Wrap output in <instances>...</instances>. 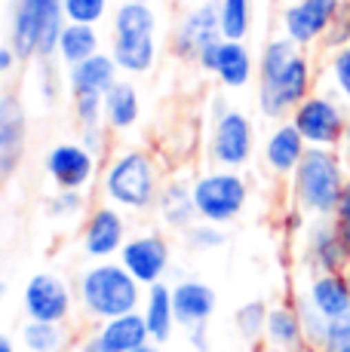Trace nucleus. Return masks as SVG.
<instances>
[{
  "mask_svg": "<svg viewBox=\"0 0 350 352\" xmlns=\"http://www.w3.org/2000/svg\"><path fill=\"white\" fill-rule=\"evenodd\" d=\"M185 242H187V248H194V252H215V248H221L227 242V236L218 224L194 221V224L185 230Z\"/></svg>",
  "mask_w": 350,
  "mask_h": 352,
  "instance_id": "35",
  "label": "nucleus"
},
{
  "mask_svg": "<svg viewBox=\"0 0 350 352\" xmlns=\"http://www.w3.org/2000/svg\"><path fill=\"white\" fill-rule=\"evenodd\" d=\"M0 352H16V346H12V340L3 334V331H0Z\"/></svg>",
  "mask_w": 350,
  "mask_h": 352,
  "instance_id": "49",
  "label": "nucleus"
},
{
  "mask_svg": "<svg viewBox=\"0 0 350 352\" xmlns=\"http://www.w3.org/2000/svg\"><path fill=\"white\" fill-rule=\"evenodd\" d=\"M301 291L329 322L350 313V288L344 273H311Z\"/></svg>",
  "mask_w": 350,
  "mask_h": 352,
  "instance_id": "23",
  "label": "nucleus"
},
{
  "mask_svg": "<svg viewBox=\"0 0 350 352\" xmlns=\"http://www.w3.org/2000/svg\"><path fill=\"white\" fill-rule=\"evenodd\" d=\"M335 224H338L341 236H344V242L350 248V181L344 187V196H341V202H338V212H335Z\"/></svg>",
  "mask_w": 350,
  "mask_h": 352,
  "instance_id": "43",
  "label": "nucleus"
},
{
  "mask_svg": "<svg viewBox=\"0 0 350 352\" xmlns=\"http://www.w3.org/2000/svg\"><path fill=\"white\" fill-rule=\"evenodd\" d=\"M344 6L347 0H289L280 10V34L295 40L301 50H311L322 43Z\"/></svg>",
  "mask_w": 350,
  "mask_h": 352,
  "instance_id": "9",
  "label": "nucleus"
},
{
  "mask_svg": "<svg viewBox=\"0 0 350 352\" xmlns=\"http://www.w3.org/2000/svg\"><path fill=\"white\" fill-rule=\"evenodd\" d=\"M65 19L80 25H99L107 16V0H62Z\"/></svg>",
  "mask_w": 350,
  "mask_h": 352,
  "instance_id": "37",
  "label": "nucleus"
},
{
  "mask_svg": "<svg viewBox=\"0 0 350 352\" xmlns=\"http://www.w3.org/2000/svg\"><path fill=\"white\" fill-rule=\"evenodd\" d=\"M265 343L274 352H289V349H307L305 346V328H301L298 309L295 303H274L267 313L265 324Z\"/></svg>",
  "mask_w": 350,
  "mask_h": 352,
  "instance_id": "24",
  "label": "nucleus"
},
{
  "mask_svg": "<svg viewBox=\"0 0 350 352\" xmlns=\"http://www.w3.org/2000/svg\"><path fill=\"white\" fill-rule=\"evenodd\" d=\"M99 157H92L80 141H59L46 153V175L59 190H86L99 178Z\"/></svg>",
  "mask_w": 350,
  "mask_h": 352,
  "instance_id": "15",
  "label": "nucleus"
},
{
  "mask_svg": "<svg viewBox=\"0 0 350 352\" xmlns=\"http://www.w3.org/2000/svg\"><path fill=\"white\" fill-rule=\"evenodd\" d=\"M102 199L132 214L154 212L160 187H163V168L157 157L145 147H120L102 166Z\"/></svg>",
  "mask_w": 350,
  "mask_h": 352,
  "instance_id": "2",
  "label": "nucleus"
},
{
  "mask_svg": "<svg viewBox=\"0 0 350 352\" xmlns=\"http://www.w3.org/2000/svg\"><path fill=\"white\" fill-rule=\"evenodd\" d=\"M28 147V111L16 92L0 96V181L12 178Z\"/></svg>",
  "mask_w": 350,
  "mask_h": 352,
  "instance_id": "16",
  "label": "nucleus"
},
{
  "mask_svg": "<svg viewBox=\"0 0 350 352\" xmlns=\"http://www.w3.org/2000/svg\"><path fill=\"white\" fill-rule=\"evenodd\" d=\"M289 352H311V349H289Z\"/></svg>",
  "mask_w": 350,
  "mask_h": 352,
  "instance_id": "52",
  "label": "nucleus"
},
{
  "mask_svg": "<svg viewBox=\"0 0 350 352\" xmlns=\"http://www.w3.org/2000/svg\"><path fill=\"white\" fill-rule=\"evenodd\" d=\"M99 334L105 337V343L114 352H132L138 349L141 343L151 340V331H147V322L141 316V309H132V313H123L117 319H107L99 324Z\"/></svg>",
  "mask_w": 350,
  "mask_h": 352,
  "instance_id": "27",
  "label": "nucleus"
},
{
  "mask_svg": "<svg viewBox=\"0 0 350 352\" xmlns=\"http://www.w3.org/2000/svg\"><path fill=\"white\" fill-rule=\"evenodd\" d=\"M267 313H271V307H267L265 300H249V303H243V307L234 313V324H237L240 337H243V340H249V343L265 340Z\"/></svg>",
  "mask_w": 350,
  "mask_h": 352,
  "instance_id": "33",
  "label": "nucleus"
},
{
  "mask_svg": "<svg viewBox=\"0 0 350 352\" xmlns=\"http://www.w3.org/2000/svg\"><path fill=\"white\" fill-rule=\"evenodd\" d=\"M344 279H347V288H350V263H347V270H344Z\"/></svg>",
  "mask_w": 350,
  "mask_h": 352,
  "instance_id": "51",
  "label": "nucleus"
},
{
  "mask_svg": "<svg viewBox=\"0 0 350 352\" xmlns=\"http://www.w3.org/2000/svg\"><path fill=\"white\" fill-rule=\"evenodd\" d=\"M221 37V22H218V0H200V3L187 6L181 12L178 25L172 31L169 50L181 62H197L200 52Z\"/></svg>",
  "mask_w": 350,
  "mask_h": 352,
  "instance_id": "12",
  "label": "nucleus"
},
{
  "mask_svg": "<svg viewBox=\"0 0 350 352\" xmlns=\"http://www.w3.org/2000/svg\"><path fill=\"white\" fill-rule=\"evenodd\" d=\"M16 62H19L16 50H12L10 43H6V46H0V74H10L12 67H16Z\"/></svg>",
  "mask_w": 350,
  "mask_h": 352,
  "instance_id": "47",
  "label": "nucleus"
},
{
  "mask_svg": "<svg viewBox=\"0 0 350 352\" xmlns=\"http://www.w3.org/2000/svg\"><path fill=\"white\" fill-rule=\"evenodd\" d=\"M102 52V37H99L96 25H80V22H65L62 37H59L56 58L62 67H74L83 58Z\"/></svg>",
  "mask_w": 350,
  "mask_h": 352,
  "instance_id": "28",
  "label": "nucleus"
},
{
  "mask_svg": "<svg viewBox=\"0 0 350 352\" xmlns=\"http://www.w3.org/2000/svg\"><path fill=\"white\" fill-rule=\"evenodd\" d=\"M252 0H218V22L225 40H246L252 31Z\"/></svg>",
  "mask_w": 350,
  "mask_h": 352,
  "instance_id": "31",
  "label": "nucleus"
},
{
  "mask_svg": "<svg viewBox=\"0 0 350 352\" xmlns=\"http://www.w3.org/2000/svg\"><path fill=\"white\" fill-rule=\"evenodd\" d=\"M326 77H329V89L350 107V46L329 52Z\"/></svg>",
  "mask_w": 350,
  "mask_h": 352,
  "instance_id": "34",
  "label": "nucleus"
},
{
  "mask_svg": "<svg viewBox=\"0 0 350 352\" xmlns=\"http://www.w3.org/2000/svg\"><path fill=\"white\" fill-rule=\"evenodd\" d=\"M172 307H175V322L181 328H194V324H209L218 307L215 291L200 279H181L172 285Z\"/></svg>",
  "mask_w": 350,
  "mask_h": 352,
  "instance_id": "19",
  "label": "nucleus"
},
{
  "mask_svg": "<svg viewBox=\"0 0 350 352\" xmlns=\"http://www.w3.org/2000/svg\"><path fill=\"white\" fill-rule=\"evenodd\" d=\"M212 77L225 89H246L258 77V62H255L252 50L246 46V40H221L218 65H215Z\"/></svg>",
  "mask_w": 350,
  "mask_h": 352,
  "instance_id": "22",
  "label": "nucleus"
},
{
  "mask_svg": "<svg viewBox=\"0 0 350 352\" xmlns=\"http://www.w3.org/2000/svg\"><path fill=\"white\" fill-rule=\"evenodd\" d=\"M74 98V120L80 126L105 123V96H71Z\"/></svg>",
  "mask_w": 350,
  "mask_h": 352,
  "instance_id": "38",
  "label": "nucleus"
},
{
  "mask_svg": "<svg viewBox=\"0 0 350 352\" xmlns=\"http://www.w3.org/2000/svg\"><path fill=\"white\" fill-rule=\"evenodd\" d=\"M292 126L301 132L307 147H341L350 123V107L332 89L311 92L292 113Z\"/></svg>",
  "mask_w": 350,
  "mask_h": 352,
  "instance_id": "8",
  "label": "nucleus"
},
{
  "mask_svg": "<svg viewBox=\"0 0 350 352\" xmlns=\"http://www.w3.org/2000/svg\"><path fill=\"white\" fill-rule=\"evenodd\" d=\"M157 12L151 3L138 0H123L114 12V34H157Z\"/></svg>",
  "mask_w": 350,
  "mask_h": 352,
  "instance_id": "29",
  "label": "nucleus"
},
{
  "mask_svg": "<svg viewBox=\"0 0 350 352\" xmlns=\"http://www.w3.org/2000/svg\"><path fill=\"white\" fill-rule=\"evenodd\" d=\"M301 261L311 273H344L347 270L350 248L335 218H311V224L301 230Z\"/></svg>",
  "mask_w": 350,
  "mask_h": 352,
  "instance_id": "11",
  "label": "nucleus"
},
{
  "mask_svg": "<svg viewBox=\"0 0 350 352\" xmlns=\"http://www.w3.org/2000/svg\"><path fill=\"white\" fill-rule=\"evenodd\" d=\"M111 56H114V62H117L120 74H130V77L151 74L160 58L157 34H114Z\"/></svg>",
  "mask_w": 350,
  "mask_h": 352,
  "instance_id": "20",
  "label": "nucleus"
},
{
  "mask_svg": "<svg viewBox=\"0 0 350 352\" xmlns=\"http://www.w3.org/2000/svg\"><path fill=\"white\" fill-rule=\"evenodd\" d=\"M107 135H111V129H107L105 123H99V126H80V144L86 147V151L92 153V157H99V160H105V157H111V141H107Z\"/></svg>",
  "mask_w": 350,
  "mask_h": 352,
  "instance_id": "39",
  "label": "nucleus"
},
{
  "mask_svg": "<svg viewBox=\"0 0 350 352\" xmlns=\"http://www.w3.org/2000/svg\"><path fill=\"white\" fill-rule=\"evenodd\" d=\"M138 120H141V98H138L136 83L117 80L105 92V126L111 132H130Z\"/></svg>",
  "mask_w": 350,
  "mask_h": 352,
  "instance_id": "26",
  "label": "nucleus"
},
{
  "mask_svg": "<svg viewBox=\"0 0 350 352\" xmlns=\"http://www.w3.org/2000/svg\"><path fill=\"white\" fill-rule=\"evenodd\" d=\"M86 212V196L83 190H56L46 199V214L56 221H71Z\"/></svg>",
  "mask_w": 350,
  "mask_h": 352,
  "instance_id": "36",
  "label": "nucleus"
},
{
  "mask_svg": "<svg viewBox=\"0 0 350 352\" xmlns=\"http://www.w3.org/2000/svg\"><path fill=\"white\" fill-rule=\"evenodd\" d=\"M117 261L130 270L132 276L141 282V285H154V282H163L166 273L172 267V248L169 239L157 230H145V233H136L123 242Z\"/></svg>",
  "mask_w": 350,
  "mask_h": 352,
  "instance_id": "13",
  "label": "nucleus"
},
{
  "mask_svg": "<svg viewBox=\"0 0 350 352\" xmlns=\"http://www.w3.org/2000/svg\"><path fill=\"white\" fill-rule=\"evenodd\" d=\"M313 92V62L295 40L277 34L258 56V113L265 120H289V113Z\"/></svg>",
  "mask_w": 350,
  "mask_h": 352,
  "instance_id": "1",
  "label": "nucleus"
},
{
  "mask_svg": "<svg viewBox=\"0 0 350 352\" xmlns=\"http://www.w3.org/2000/svg\"><path fill=\"white\" fill-rule=\"evenodd\" d=\"M22 346L28 352H65L68 331H65V324L28 319L22 324Z\"/></svg>",
  "mask_w": 350,
  "mask_h": 352,
  "instance_id": "30",
  "label": "nucleus"
},
{
  "mask_svg": "<svg viewBox=\"0 0 350 352\" xmlns=\"http://www.w3.org/2000/svg\"><path fill=\"white\" fill-rule=\"evenodd\" d=\"M320 352H350V313L329 322L326 340H322Z\"/></svg>",
  "mask_w": 350,
  "mask_h": 352,
  "instance_id": "40",
  "label": "nucleus"
},
{
  "mask_svg": "<svg viewBox=\"0 0 350 352\" xmlns=\"http://www.w3.org/2000/svg\"><path fill=\"white\" fill-rule=\"evenodd\" d=\"M221 40L225 37H218V40H212L209 46H206L203 52H200V58L194 65L200 67V71H206V74H215V65H218V50H221Z\"/></svg>",
  "mask_w": 350,
  "mask_h": 352,
  "instance_id": "45",
  "label": "nucleus"
},
{
  "mask_svg": "<svg viewBox=\"0 0 350 352\" xmlns=\"http://www.w3.org/2000/svg\"><path fill=\"white\" fill-rule=\"evenodd\" d=\"M138 3H154V0H138Z\"/></svg>",
  "mask_w": 350,
  "mask_h": 352,
  "instance_id": "53",
  "label": "nucleus"
},
{
  "mask_svg": "<svg viewBox=\"0 0 350 352\" xmlns=\"http://www.w3.org/2000/svg\"><path fill=\"white\" fill-rule=\"evenodd\" d=\"M350 181V166L338 147H307L298 168L289 178L292 206L307 218H335Z\"/></svg>",
  "mask_w": 350,
  "mask_h": 352,
  "instance_id": "3",
  "label": "nucleus"
},
{
  "mask_svg": "<svg viewBox=\"0 0 350 352\" xmlns=\"http://www.w3.org/2000/svg\"><path fill=\"white\" fill-rule=\"evenodd\" d=\"M120 67L114 62L111 52H96V56L83 58L74 67H68V89L71 96H105L114 83H117Z\"/></svg>",
  "mask_w": 350,
  "mask_h": 352,
  "instance_id": "21",
  "label": "nucleus"
},
{
  "mask_svg": "<svg viewBox=\"0 0 350 352\" xmlns=\"http://www.w3.org/2000/svg\"><path fill=\"white\" fill-rule=\"evenodd\" d=\"M187 343L197 352H209V334H206V324H194L187 328Z\"/></svg>",
  "mask_w": 350,
  "mask_h": 352,
  "instance_id": "46",
  "label": "nucleus"
},
{
  "mask_svg": "<svg viewBox=\"0 0 350 352\" xmlns=\"http://www.w3.org/2000/svg\"><path fill=\"white\" fill-rule=\"evenodd\" d=\"M25 316L34 322L68 324L77 313V294L59 273H34L22 291Z\"/></svg>",
  "mask_w": 350,
  "mask_h": 352,
  "instance_id": "10",
  "label": "nucleus"
},
{
  "mask_svg": "<svg viewBox=\"0 0 350 352\" xmlns=\"http://www.w3.org/2000/svg\"><path fill=\"white\" fill-rule=\"evenodd\" d=\"M62 0H12L10 10V46L19 62L56 58L59 37L65 28Z\"/></svg>",
  "mask_w": 350,
  "mask_h": 352,
  "instance_id": "5",
  "label": "nucleus"
},
{
  "mask_svg": "<svg viewBox=\"0 0 350 352\" xmlns=\"http://www.w3.org/2000/svg\"><path fill=\"white\" fill-rule=\"evenodd\" d=\"M0 297H3V282H0Z\"/></svg>",
  "mask_w": 350,
  "mask_h": 352,
  "instance_id": "54",
  "label": "nucleus"
},
{
  "mask_svg": "<svg viewBox=\"0 0 350 352\" xmlns=\"http://www.w3.org/2000/svg\"><path fill=\"white\" fill-rule=\"evenodd\" d=\"M295 309H298V319H301V328H305V346L311 352H320L322 340H326V331H329V319L313 307L311 300L305 297V291L295 294Z\"/></svg>",
  "mask_w": 350,
  "mask_h": 352,
  "instance_id": "32",
  "label": "nucleus"
},
{
  "mask_svg": "<svg viewBox=\"0 0 350 352\" xmlns=\"http://www.w3.org/2000/svg\"><path fill=\"white\" fill-rule=\"evenodd\" d=\"M338 151H341V157H344V160H347V166H350V123H347L344 141H341V147H338Z\"/></svg>",
  "mask_w": 350,
  "mask_h": 352,
  "instance_id": "48",
  "label": "nucleus"
},
{
  "mask_svg": "<svg viewBox=\"0 0 350 352\" xmlns=\"http://www.w3.org/2000/svg\"><path fill=\"white\" fill-rule=\"evenodd\" d=\"M126 239H130L126 214H123V208L111 206V202H102V206L92 208L83 221V230H80V248L92 261H111V257H117Z\"/></svg>",
  "mask_w": 350,
  "mask_h": 352,
  "instance_id": "14",
  "label": "nucleus"
},
{
  "mask_svg": "<svg viewBox=\"0 0 350 352\" xmlns=\"http://www.w3.org/2000/svg\"><path fill=\"white\" fill-rule=\"evenodd\" d=\"M255 157V126L249 113L231 104L209 107V138L206 160L215 168H246Z\"/></svg>",
  "mask_w": 350,
  "mask_h": 352,
  "instance_id": "7",
  "label": "nucleus"
},
{
  "mask_svg": "<svg viewBox=\"0 0 350 352\" xmlns=\"http://www.w3.org/2000/svg\"><path fill=\"white\" fill-rule=\"evenodd\" d=\"M132 352H160V343L157 340H147V343H141V346L132 349Z\"/></svg>",
  "mask_w": 350,
  "mask_h": 352,
  "instance_id": "50",
  "label": "nucleus"
},
{
  "mask_svg": "<svg viewBox=\"0 0 350 352\" xmlns=\"http://www.w3.org/2000/svg\"><path fill=\"white\" fill-rule=\"evenodd\" d=\"M249 181L237 168H206L194 178V206L197 218L209 224L227 227L246 212L249 206Z\"/></svg>",
  "mask_w": 350,
  "mask_h": 352,
  "instance_id": "6",
  "label": "nucleus"
},
{
  "mask_svg": "<svg viewBox=\"0 0 350 352\" xmlns=\"http://www.w3.org/2000/svg\"><path fill=\"white\" fill-rule=\"evenodd\" d=\"M141 316L147 322L151 340L166 343L175 331V307H172V285L166 282H154L145 288V300H141Z\"/></svg>",
  "mask_w": 350,
  "mask_h": 352,
  "instance_id": "25",
  "label": "nucleus"
},
{
  "mask_svg": "<svg viewBox=\"0 0 350 352\" xmlns=\"http://www.w3.org/2000/svg\"><path fill=\"white\" fill-rule=\"evenodd\" d=\"M74 352H114V349L105 343V337L99 334V328H92V331H86V334L80 337V343H77V349Z\"/></svg>",
  "mask_w": 350,
  "mask_h": 352,
  "instance_id": "44",
  "label": "nucleus"
},
{
  "mask_svg": "<svg viewBox=\"0 0 350 352\" xmlns=\"http://www.w3.org/2000/svg\"><path fill=\"white\" fill-rule=\"evenodd\" d=\"M154 212H157L160 224L166 230H178V233H185L194 221H200L197 206H194V178L191 175L178 172V175H172V178H166L163 187H160Z\"/></svg>",
  "mask_w": 350,
  "mask_h": 352,
  "instance_id": "17",
  "label": "nucleus"
},
{
  "mask_svg": "<svg viewBox=\"0 0 350 352\" xmlns=\"http://www.w3.org/2000/svg\"><path fill=\"white\" fill-rule=\"evenodd\" d=\"M322 46H326L329 52L344 50V46H350V0H347L344 10H341V16L332 22V28H329V34L322 37Z\"/></svg>",
  "mask_w": 350,
  "mask_h": 352,
  "instance_id": "42",
  "label": "nucleus"
},
{
  "mask_svg": "<svg viewBox=\"0 0 350 352\" xmlns=\"http://www.w3.org/2000/svg\"><path fill=\"white\" fill-rule=\"evenodd\" d=\"M141 282L120 261H96L77 276V309L86 322L102 324L123 313L141 309Z\"/></svg>",
  "mask_w": 350,
  "mask_h": 352,
  "instance_id": "4",
  "label": "nucleus"
},
{
  "mask_svg": "<svg viewBox=\"0 0 350 352\" xmlns=\"http://www.w3.org/2000/svg\"><path fill=\"white\" fill-rule=\"evenodd\" d=\"M307 153V141L301 138V132L292 126V120H280L271 129V135L265 138L261 147V162L274 178H292V172L298 168L301 157Z\"/></svg>",
  "mask_w": 350,
  "mask_h": 352,
  "instance_id": "18",
  "label": "nucleus"
},
{
  "mask_svg": "<svg viewBox=\"0 0 350 352\" xmlns=\"http://www.w3.org/2000/svg\"><path fill=\"white\" fill-rule=\"evenodd\" d=\"M40 62V74H37V92L43 98V104H56L59 92H62V83H59V71L52 65V58H37Z\"/></svg>",
  "mask_w": 350,
  "mask_h": 352,
  "instance_id": "41",
  "label": "nucleus"
}]
</instances>
